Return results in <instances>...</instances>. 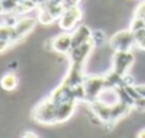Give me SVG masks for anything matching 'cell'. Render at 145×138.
Instances as JSON below:
<instances>
[{"mask_svg": "<svg viewBox=\"0 0 145 138\" xmlns=\"http://www.w3.org/2000/svg\"><path fill=\"white\" fill-rule=\"evenodd\" d=\"M87 104H88V108L93 112V115L103 125H108V127L115 125L120 120H122L125 115H128L134 110L132 104L125 103V101H120L115 105H105L98 101H91Z\"/></svg>", "mask_w": 145, "mask_h": 138, "instance_id": "obj_1", "label": "cell"}, {"mask_svg": "<svg viewBox=\"0 0 145 138\" xmlns=\"http://www.w3.org/2000/svg\"><path fill=\"white\" fill-rule=\"evenodd\" d=\"M135 64V54L132 51H112L111 56V70L118 76L125 77Z\"/></svg>", "mask_w": 145, "mask_h": 138, "instance_id": "obj_2", "label": "cell"}, {"mask_svg": "<svg viewBox=\"0 0 145 138\" xmlns=\"http://www.w3.org/2000/svg\"><path fill=\"white\" fill-rule=\"evenodd\" d=\"M107 80L104 74H87L84 80V93H86V103L95 101L101 91L107 88Z\"/></svg>", "mask_w": 145, "mask_h": 138, "instance_id": "obj_3", "label": "cell"}, {"mask_svg": "<svg viewBox=\"0 0 145 138\" xmlns=\"http://www.w3.org/2000/svg\"><path fill=\"white\" fill-rule=\"evenodd\" d=\"M108 46L112 51H132L135 47V36L131 29L118 30L108 39Z\"/></svg>", "mask_w": 145, "mask_h": 138, "instance_id": "obj_4", "label": "cell"}, {"mask_svg": "<svg viewBox=\"0 0 145 138\" xmlns=\"http://www.w3.org/2000/svg\"><path fill=\"white\" fill-rule=\"evenodd\" d=\"M81 19H83V10L80 6L68 7V9H64V12L61 13L58 19V26L63 31L72 33L80 26Z\"/></svg>", "mask_w": 145, "mask_h": 138, "instance_id": "obj_5", "label": "cell"}, {"mask_svg": "<svg viewBox=\"0 0 145 138\" xmlns=\"http://www.w3.org/2000/svg\"><path fill=\"white\" fill-rule=\"evenodd\" d=\"M48 44H50V48L56 51L57 54L68 56L72 50V33L64 31L61 34H57L56 37L50 39Z\"/></svg>", "mask_w": 145, "mask_h": 138, "instance_id": "obj_6", "label": "cell"}, {"mask_svg": "<svg viewBox=\"0 0 145 138\" xmlns=\"http://www.w3.org/2000/svg\"><path fill=\"white\" fill-rule=\"evenodd\" d=\"M36 23H37V17H20L16 24H13L14 27V36H13V43H19L22 41L24 37H27L33 29L36 27Z\"/></svg>", "mask_w": 145, "mask_h": 138, "instance_id": "obj_7", "label": "cell"}, {"mask_svg": "<svg viewBox=\"0 0 145 138\" xmlns=\"http://www.w3.org/2000/svg\"><path fill=\"white\" fill-rule=\"evenodd\" d=\"M93 30L87 24H80L74 31H72V48L84 44L86 41L91 40Z\"/></svg>", "mask_w": 145, "mask_h": 138, "instance_id": "obj_8", "label": "cell"}, {"mask_svg": "<svg viewBox=\"0 0 145 138\" xmlns=\"http://www.w3.org/2000/svg\"><path fill=\"white\" fill-rule=\"evenodd\" d=\"M19 86V78L14 73H6L0 78V87L6 91H14Z\"/></svg>", "mask_w": 145, "mask_h": 138, "instance_id": "obj_9", "label": "cell"}, {"mask_svg": "<svg viewBox=\"0 0 145 138\" xmlns=\"http://www.w3.org/2000/svg\"><path fill=\"white\" fill-rule=\"evenodd\" d=\"M80 2L81 0H63V6H64V9L74 7V6H80Z\"/></svg>", "mask_w": 145, "mask_h": 138, "instance_id": "obj_10", "label": "cell"}, {"mask_svg": "<svg viewBox=\"0 0 145 138\" xmlns=\"http://www.w3.org/2000/svg\"><path fill=\"white\" fill-rule=\"evenodd\" d=\"M10 46H13L10 41H7V40H0V53H3V51H6Z\"/></svg>", "mask_w": 145, "mask_h": 138, "instance_id": "obj_11", "label": "cell"}, {"mask_svg": "<svg viewBox=\"0 0 145 138\" xmlns=\"http://www.w3.org/2000/svg\"><path fill=\"white\" fill-rule=\"evenodd\" d=\"M22 138H39V137H37V134L33 132V131H26Z\"/></svg>", "mask_w": 145, "mask_h": 138, "instance_id": "obj_12", "label": "cell"}, {"mask_svg": "<svg viewBox=\"0 0 145 138\" xmlns=\"http://www.w3.org/2000/svg\"><path fill=\"white\" fill-rule=\"evenodd\" d=\"M137 138H145V127L144 128H141L138 132H137V135H135Z\"/></svg>", "mask_w": 145, "mask_h": 138, "instance_id": "obj_13", "label": "cell"}, {"mask_svg": "<svg viewBox=\"0 0 145 138\" xmlns=\"http://www.w3.org/2000/svg\"><path fill=\"white\" fill-rule=\"evenodd\" d=\"M3 14H6V7H5L3 2L0 0V16H3Z\"/></svg>", "mask_w": 145, "mask_h": 138, "instance_id": "obj_14", "label": "cell"}, {"mask_svg": "<svg viewBox=\"0 0 145 138\" xmlns=\"http://www.w3.org/2000/svg\"><path fill=\"white\" fill-rule=\"evenodd\" d=\"M135 2H139V0H135Z\"/></svg>", "mask_w": 145, "mask_h": 138, "instance_id": "obj_15", "label": "cell"}]
</instances>
